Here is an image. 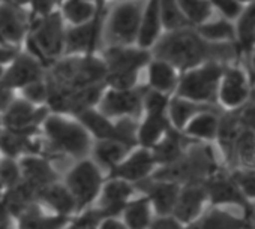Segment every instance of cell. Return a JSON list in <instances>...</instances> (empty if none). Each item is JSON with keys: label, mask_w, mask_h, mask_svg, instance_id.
Here are the masks:
<instances>
[{"label": "cell", "mask_w": 255, "mask_h": 229, "mask_svg": "<svg viewBox=\"0 0 255 229\" xmlns=\"http://www.w3.org/2000/svg\"><path fill=\"white\" fill-rule=\"evenodd\" d=\"M237 44H212L204 41L194 27L168 32L152 48V57L164 60L180 74L207 62L228 65L239 54Z\"/></svg>", "instance_id": "cell-1"}, {"label": "cell", "mask_w": 255, "mask_h": 229, "mask_svg": "<svg viewBox=\"0 0 255 229\" xmlns=\"http://www.w3.org/2000/svg\"><path fill=\"white\" fill-rule=\"evenodd\" d=\"M107 66L101 56H63L47 69V81L68 90H80L105 82Z\"/></svg>", "instance_id": "cell-2"}, {"label": "cell", "mask_w": 255, "mask_h": 229, "mask_svg": "<svg viewBox=\"0 0 255 229\" xmlns=\"http://www.w3.org/2000/svg\"><path fill=\"white\" fill-rule=\"evenodd\" d=\"M221 165L216 162L212 147L206 143H194L174 163L159 166L152 178L185 186L189 183H204Z\"/></svg>", "instance_id": "cell-3"}, {"label": "cell", "mask_w": 255, "mask_h": 229, "mask_svg": "<svg viewBox=\"0 0 255 229\" xmlns=\"http://www.w3.org/2000/svg\"><path fill=\"white\" fill-rule=\"evenodd\" d=\"M101 57L107 66V88L131 90L137 87L140 71L149 65L152 53L137 45H108Z\"/></svg>", "instance_id": "cell-4"}, {"label": "cell", "mask_w": 255, "mask_h": 229, "mask_svg": "<svg viewBox=\"0 0 255 229\" xmlns=\"http://www.w3.org/2000/svg\"><path fill=\"white\" fill-rule=\"evenodd\" d=\"M65 32L66 24L57 11L45 17L32 18L23 45H26L29 54L48 69L53 62L65 56Z\"/></svg>", "instance_id": "cell-5"}, {"label": "cell", "mask_w": 255, "mask_h": 229, "mask_svg": "<svg viewBox=\"0 0 255 229\" xmlns=\"http://www.w3.org/2000/svg\"><path fill=\"white\" fill-rule=\"evenodd\" d=\"M224 66L225 65L219 62H207L194 69L182 72L174 96L197 103L218 106L216 94L224 72Z\"/></svg>", "instance_id": "cell-6"}, {"label": "cell", "mask_w": 255, "mask_h": 229, "mask_svg": "<svg viewBox=\"0 0 255 229\" xmlns=\"http://www.w3.org/2000/svg\"><path fill=\"white\" fill-rule=\"evenodd\" d=\"M41 126L56 149L74 157L83 159L92 149L90 134L77 119L50 112Z\"/></svg>", "instance_id": "cell-7"}, {"label": "cell", "mask_w": 255, "mask_h": 229, "mask_svg": "<svg viewBox=\"0 0 255 229\" xmlns=\"http://www.w3.org/2000/svg\"><path fill=\"white\" fill-rule=\"evenodd\" d=\"M144 3L143 0H123L107 12L104 36L108 45H135Z\"/></svg>", "instance_id": "cell-8"}, {"label": "cell", "mask_w": 255, "mask_h": 229, "mask_svg": "<svg viewBox=\"0 0 255 229\" xmlns=\"http://www.w3.org/2000/svg\"><path fill=\"white\" fill-rule=\"evenodd\" d=\"M204 187L207 190V198L212 207L236 205L242 210V216L252 220L254 217V204L243 195L242 189L231 175V171L227 166H221L213 172L206 181Z\"/></svg>", "instance_id": "cell-9"}, {"label": "cell", "mask_w": 255, "mask_h": 229, "mask_svg": "<svg viewBox=\"0 0 255 229\" xmlns=\"http://www.w3.org/2000/svg\"><path fill=\"white\" fill-rule=\"evenodd\" d=\"M65 186L74 196L77 210H84L99 196L104 186L99 166L93 160L81 159L68 172Z\"/></svg>", "instance_id": "cell-10"}, {"label": "cell", "mask_w": 255, "mask_h": 229, "mask_svg": "<svg viewBox=\"0 0 255 229\" xmlns=\"http://www.w3.org/2000/svg\"><path fill=\"white\" fill-rule=\"evenodd\" d=\"M252 87L249 74L239 65H225L219 81L216 103L222 111L242 109L251 99Z\"/></svg>", "instance_id": "cell-11"}, {"label": "cell", "mask_w": 255, "mask_h": 229, "mask_svg": "<svg viewBox=\"0 0 255 229\" xmlns=\"http://www.w3.org/2000/svg\"><path fill=\"white\" fill-rule=\"evenodd\" d=\"M107 12L108 11L105 6H98L96 15L92 21L81 26H66L65 56H86L98 53L104 38V23Z\"/></svg>", "instance_id": "cell-12"}, {"label": "cell", "mask_w": 255, "mask_h": 229, "mask_svg": "<svg viewBox=\"0 0 255 229\" xmlns=\"http://www.w3.org/2000/svg\"><path fill=\"white\" fill-rule=\"evenodd\" d=\"M146 87L131 90L105 88L96 109L107 119H138L143 116V96Z\"/></svg>", "instance_id": "cell-13"}, {"label": "cell", "mask_w": 255, "mask_h": 229, "mask_svg": "<svg viewBox=\"0 0 255 229\" xmlns=\"http://www.w3.org/2000/svg\"><path fill=\"white\" fill-rule=\"evenodd\" d=\"M50 109L47 106H36L23 97H15L11 105L2 112L0 123L2 129L33 137L38 126L47 119Z\"/></svg>", "instance_id": "cell-14"}, {"label": "cell", "mask_w": 255, "mask_h": 229, "mask_svg": "<svg viewBox=\"0 0 255 229\" xmlns=\"http://www.w3.org/2000/svg\"><path fill=\"white\" fill-rule=\"evenodd\" d=\"M30 18L23 3L17 0H0V36L5 45L20 50L29 33Z\"/></svg>", "instance_id": "cell-15"}, {"label": "cell", "mask_w": 255, "mask_h": 229, "mask_svg": "<svg viewBox=\"0 0 255 229\" xmlns=\"http://www.w3.org/2000/svg\"><path fill=\"white\" fill-rule=\"evenodd\" d=\"M47 68L27 51H18L17 56L6 65L0 85L8 90H21L30 82L44 79Z\"/></svg>", "instance_id": "cell-16"}, {"label": "cell", "mask_w": 255, "mask_h": 229, "mask_svg": "<svg viewBox=\"0 0 255 229\" xmlns=\"http://www.w3.org/2000/svg\"><path fill=\"white\" fill-rule=\"evenodd\" d=\"M156 162L153 154L147 149H135L128 154L110 174V178H119L126 183H141L152 177L156 169Z\"/></svg>", "instance_id": "cell-17"}, {"label": "cell", "mask_w": 255, "mask_h": 229, "mask_svg": "<svg viewBox=\"0 0 255 229\" xmlns=\"http://www.w3.org/2000/svg\"><path fill=\"white\" fill-rule=\"evenodd\" d=\"M209 202L204 183H189L180 186L179 198L173 210V217L183 226L192 223L204 211V205Z\"/></svg>", "instance_id": "cell-18"}, {"label": "cell", "mask_w": 255, "mask_h": 229, "mask_svg": "<svg viewBox=\"0 0 255 229\" xmlns=\"http://www.w3.org/2000/svg\"><path fill=\"white\" fill-rule=\"evenodd\" d=\"M242 129H243V123L240 119V109L224 111L221 114L215 141L218 143L222 152V156L228 169L236 168V144H237Z\"/></svg>", "instance_id": "cell-19"}, {"label": "cell", "mask_w": 255, "mask_h": 229, "mask_svg": "<svg viewBox=\"0 0 255 229\" xmlns=\"http://www.w3.org/2000/svg\"><path fill=\"white\" fill-rule=\"evenodd\" d=\"M101 204L98 207L99 213L105 219H116L122 214L126 204L131 201L134 189L131 183H126L119 178H110L101 189Z\"/></svg>", "instance_id": "cell-20"}, {"label": "cell", "mask_w": 255, "mask_h": 229, "mask_svg": "<svg viewBox=\"0 0 255 229\" xmlns=\"http://www.w3.org/2000/svg\"><path fill=\"white\" fill-rule=\"evenodd\" d=\"M140 187H144L146 196L150 201L152 210L156 211L158 217L171 216L173 210L176 207L180 186L170 181H161L155 178H147L141 183H138Z\"/></svg>", "instance_id": "cell-21"}, {"label": "cell", "mask_w": 255, "mask_h": 229, "mask_svg": "<svg viewBox=\"0 0 255 229\" xmlns=\"http://www.w3.org/2000/svg\"><path fill=\"white\" fill-rule=\"evenodd\" d=\"M183 229H255V223L243 216L231 214L222 207H210Z\"/></svg>", "instance_id": "cell-22"}, {"label": "cell", "mask_w": 255, "mask_h": 229, "mask_svg": "<svg viewBox=\"0 0 255 229\" xmlns=\"http://www.w3.org/2000/svg\"><path fill=\"white\" fill-rule=\"evenodd\" d=\"M162 35L164 29L159 15V0H146L135 45L141 50L152 51V48L156 45Z\"/></svg>", "instance_id": "cell-23"}, {"label": "cell", "mask_w": 255, "mask_h": 229, "mask_svg": "<svg viewBox=\"0 0 255 229\" xmlns=\"http://www.w3.org/2000/svg\"><path fill=\"white\" fill-rule=\"evenodd\" d=\"M18 165L21 171V180L29 186H32L33 189H36L38 193L41 189L57 181V175L54 169L44 157H39L36 154L23 156Z\"/></svg>", "instance_id": "cell-24"}, {"label": "cell", "mask_w": 255, "mask_h": 229, "mask_svg": "<svg viewBox=\"0 0 255 229\" xmlns=\"http://www.w3.org/2000/svg\"><path fill=\"white\" fill-rule=\"evenodd\" d=\"M197 141L188 138L183 132H179L176 129H170L165 137L150 150L153 154V159L156 162V166H167L174 163L177 159L182 157V154L186 152V149Z\"/></svg>", "instance_id": "cell-25"}, {"label": "cell", "mask_w": 255, "mask_h": 229, "mask_svg": "<svg viewBox=\"0 0 255 229\" xmlns=\"http://www.w3.org/2000/svg\"><path fill=\"white\" fill-rule=\"evenodd\" d=\"M146 68H147V88L170 97L174 96L179 85L180 72L176 68H173L170 63L153 57Z\"/></svg>", "instance_id": "cell-26"}, {"label": "cell", "mask_w": 255, "mask_h": 229, "mask_svg": "<svg viewBox=\"0 0 255 229\" xmlns=\"http://www.w3.org/2000/svg\"><path fill=\"white\" fill-rule=\"evenodd\" d=\"M224 111L219 106L201 111L185 126L182 131L188 138L197 141V143H209L216 140L219 119Z\"/></svg>", "instance_id": "cell-27"}, {"label": "cell", "mask_w": 255, "mask_h": 229, "mask_svg": "<svg viewBox=\"0 0 255 229\" xmlns=\"http://www.w3.org/2000/svg\"><path fill=\"white\" fill-rule=\"evenodd\" d=\"M77 120L86 128V131L90 134V137L93 135L99 141L111 140V141L123 143L120 131H119L116 122H113V120L107 119L105 116H102V114L96 108L86 109V111L80 112L77 116ZM128 147H129V146H128Z\"/></svg>", "instance_id": "cell-28"}, {"label": "cell", "mask_w": 255, "mask_h": 229, "mask_svg": "<svg viewBox=\"0 0 255 229\" xmlns=\"http://www.w3.org/2000/svg\"><path fill=\"white\" fill-rule=\"evenodd\" d=\"M171 129L167 114H144L137 129V144L141 149L152 150Z\"/></svg>", "instance_id": "cell-29"}, {"label": "cell", "mask_w": 255, "mask_h": 229, "mask_svg": "<svg viewBox=\"0 0 255 229\" xmlns=\"http://www.w3.org/2000/svg\"><path fill=\"white\" fill-rule=\"evenodd\" d=\"M216 105H204V103H197L179 96H171L168 102V109H167V117L173 129L182 132L185 126L197 116L201 111L215 108Z\"/></svg>", "instance_id": "cell-30"}, {"label": "cell", "mask_w": 255, "mask_h": 229, "mask_svg": "<svg viewBox=\"0 0 255 229\" xmlns=\"http://www.w3.org/2000/svg\"><path fill=\"white\" fill-rule=\"evenodd\" d=\"M0 201L12 217L18 219L26 210L38 202V190L21 180L17 186L3 192Z\"/></svg>", "instance_id": "cell-31"}, {"label": "cell", "mask_w": 255, "mask_h": 229, "mask_svg": "<svg viewBox=\"0 0 255 229\" xmlns=\"http://www.w3.org/2000/svg\"><path fill=\"white\" fill-rule=\"evenodd\" d=\"M38 201H42L45 205H48L56 214L69 217L74 211H77V204L71 192L65 184L53 183L38 193Z\"/></svg>", "instance_id": "cell-32"}, {"label": "cell", "mask_w": 255, "mask_h": 229, "mask_svg": "<svg viewBox=\"0 0 255 229\" xmlns=\"http://www.w3.org/2000/svg\"><path fill=\"white\" fill-rule=\"evenodd\" d=\"M98 6L95 0H62L57 12L66 26H81L92 21Z\"/></svg>", "instance_id": "cell-33"}, {"label": "cell", "mask_w": 255, "mask_h": 229, "mask_svg": "<svg viewBox=\"0 0 255 229\" xmlns=\"http://www.w3.org/2000/svg\"><path fill=\"white\" fill-rule=\"evenodd\" d=\"M17 220L18 229H63L69 223V217L45 214L36 204L26 210Z\"/></svg>", "instance_id": "cell-34"}, {"label": "cell", "mask_w": 255, "mask_h": 229, "mask_svg": "<svg viewBox=\"0 0 255 229\" xmlns=\"http://www.w3.org/2000/svg\"><path fill=\"white\" fill-rule=\"evenodd\" d=\"M134 150L128 147L126 144L120 141H98V144L93 147V156H95V163L98 166L105 168L108 172H111L128 154Z\"/></svg>", "instance_id": "cell-35"}, {"label": "cell", "mask_w": 255, "mask_h": 229, "mask_svg": "<svg viewBox=\"0 0 255 229\" xmlns=\"http://www.w3.org/2000/svg\"><path fill=\"white\" fill-rule=\"evenodd\" d=\"M198 35L212 44H237L236 24L219 17L216 20H210L200 27H195Z\"/></svg>", "instance_id": "cell-36"}, {"label": "cell", "mask_w": 255, "mask_h": 229, "mask_svg": "<svg viewBox=\"0 0 255 229\" xmlns=\"http://www.w3.org/2000/svg\"><path fill=\"white\" fill-rule=\"evenodd\" d=\"M0 150L5 153L6 157L15 159L18 156L35 154L38 150V144L29 135L2 129L0 131Z\"/></svg>", "instance_id": "cell-37"}, {"label": "cell", "mask_w": 255, "mask_h": 229, "mask_svg": "<svg viewBox=\"0 0 255 229\" xmlns=\"http://www.w3.org/2000/svg\"><path fill=\"white\" fill-rule=\"evenodd\" d=\"M123 223L128 229H147L152 219V205L147 196H141L138 199L129 201L122 211Z\"/></svg>", "instance_id": "cell-38"}, {"label": "cell", "mask_w": 255, "mask_h": 229, "mask_svg": "<svg viewBox=\"0 0 255 229\" xmlns=\"http://www.w3.org/2000/svg\"><path fill=\"white\" fill-rule=\"evenodd\" d=\"M177 3L191 27H200L210 21L215 11L209 0H177Z\"/></svg>", "instance_id": "cell-39"}, {"label": "cell", "mask_w": 255, "mask_h": 229, "mask_svg": "<svg viewBox=\"0 0 255 229\" xmlns=\"http://www.w3.org/2000/svg\"><path fill=\"white\" fill-rule=\"evenodd\" d=\"M236 168L255 169V132L245 125L236 144Z\"/></svg>", "instance_id": "cell-40"}, {"label": "cell", "mask_w": 255, "mask_h": 229, "mask_svg": "<svg viewBox=\"0 0 255 229\" xmlns=\"http://www.w3.org/2000/svg\"><path fill=\"white\" fill-rule=\"evenodd\" d=\"M159 15L164 33L191 27L177 3V0H159Z\"/></svg>", "instance_id": "cell-41"}, {"label": "cell", "mask_w": 255, "mask_h": 229, "mask_svg": "<svg viewBox=\"0 0 255 229\" xmlns=\"http://www.w3.org/2000/svg\"><path fill=\"white\" fill-rule=\"evenodd\" d=\"M20 181H21V171L15 159L5 157L3 160H0V193L17 186Z\"/></svg>", "instance_id": "cell-42"}, {"label": "cell", "mask_w": 255, "mask_h": 229, "mask_svg": "<svg viewBox=\"0 0 255 229\" xmlns=\"http://www.w3.org/2000/svg\"><path fill=\"white\" fill-rule=\"evenodd\" d=\"M20 91H21L20 97H23L24 100L36 106H47L48 96H50V85L47 82V78L30 82L26 87H23Z\"/></svg>", "instance_id": "cell-43"}, {"label": "cell", "mask_w": 255, "mask_h": 229, "mask_svg": "<svg viewBox=\"0 0 255 229\" xmlns=\"http://www.w3.org/2000/svg\"><path fill=\"white\" fill-rule=\"evenodd\" d=\"M233 178L242 189L243 195L252 202L255 201V169H245V168H234L230 169Z\"/></svg>", "instance_id": "cell-44"}, {"label": "cell", "mask_w": 255, "mask_h": 229, "mask_svg": "<svg viewBox=\"0 0 255 229\" xmlns=\"http://www.w3.org/2000/svg\"><path fill=\"white\" fill-rule=\"evenodd\" d=\"M209 2L213 11L219 14V17L231 23L237 21L245 9V6L240 2H237V0H209Z\"/></svg>", "instance_id": "cell-45"}, {"label": "cell", "mask_w": 255, "mask_h": 229, "mask_svg": "<svg viewBox=\"0 0 255 229\" xmlns=\"http://www.w3.org/2000/svg\"><path fill=\"white\" fill-rule=\"evenodd\" d=\"M147 229H183V225H180L173 216H165L153 220Z\"/></svg>", "instance_id": "cell-46"}, {"label": "cell", "mask_w": 255, "mask_h": 229, "mask_svg": "<svg viewBox=\"0 0 255 229\" xmlns=\"http://www.w3.org/2000/svg\"><path fill=\"white\" fill-rule=\"evenodd\" d=\"M14 99H15V96H14L12 90H8V88L0 85V116H2V112L11 105V102Z\"/></svg>", "instance_id": "cell-47"}, {"label": "cell", "mask_w": 255, "mask_h": 229, "mask_svg": "<svg viewBox=\"0 0 255 229\" xmlns=\"http://www.w3.org/2000/svg\"><path fill=\"white\" fill-rule=\"evenodd\" d=\"M20 50H15V48H9V47H2L0 45V65L6 66L18 53Z\"/></svg>", "instance_id": "cell-48"}, {"label": "cell", "mask_w": 255, "mask_h": 229, "mask_svg": "<svg viewBox=\"0 0 255 229\" xmlns=\"http://www.w3.org/2000/svg\"><path fill=\"white\" fill-rule=\"evenodd\" d=\"M11 222H12V216L8 213L2 201H0V229H11Z\"/></svg>", "instance_id": "cell-49"}, {"label": "cell", "mask_w": 255, "mask_h": 229, "mask_svg": "<svg viewBox=\"0 0 255 229\" xmlns=\"http://www.w3.org/2000/svg\"><path fill=\"white\" fill-rule=\"evenodd\" d=\"M99 229H128V228L125 226L123 222L117 220V217H116V219H105V220H102V223L99 225Z\"/></svg>", "instance_id": "cell-50"}, {"label": "cell", "mask_w": 255, "mask_h": 229, "mask_svg": "<svg viewBox=\"0 0 255 229\" xmlns=\"http://www.w3.org/2000/svg\"><path fill=\"white\" fill-rule=\"evenodd\" d=\"M249 68H251V74L255 79V47L249 51Z\"/></svg>", "instance_id": "cell-51"}, {"label": "cell", "mask_w": 255, "mask_h": 229, "mask_svg": "<svg viewBox=\"0 0 255 229\" xmlns=\"http://www.w3.org/2000/svg\"><path fill=\"white\" fill-rule=\"evenodd\" d=\"M255 47V20H254V24H252V29H251V50Z\"/></svg>", "instance_id": "cell-52"}, {"label": "cell", "mask_w": 255, "mask_h": 229, "mask_svg": "<svg viewBox=\"0 0 255 229\" xmlns=\"http://www.w3.org/2000/svg\"><path fill=\"white\" fill-rule=\"evenodd\" d=\"M108 2H113V0H95V3L98 6H105V8H107V3Z\"/></svg>", "instance_id": "cell-53"}, {"label": "cell", "mask_w": 255, "mask_h": 229, "mask_svg": "<svg viewBox=\"0 0 255 229\" xmlns=\"http://www.w3.org/2000/svg\"><path fill=\"white\" fill-rule=\"evenodd\" d=\"M237 2H240L243 6H246V5H249V3H252L254 2V0H237Z\"/></svg>", "instance_id": "cell-54"}, {"label": "cell", "mask_w": 255, "mask_h": 229, "mask_svg": "<svg viewBox=\"0 0 255 229\" xmlns=\"http://www.w3.org/2000/svg\"><path fill=\"white\" fill-rule=\"evenodd\" d=\"M5 68H6V66H3V65H0V79H2V76H3Z\"/></svg>", "instance_id": "cell-55"}, {"label": "cell", "mask_w": 255, "mask_h": 229, "mask_svg": "<svg viewBox=\"0 0 255 229\" xmlns=\"http://www.w3.org/2000/svg\"><path fill=\"white\" fill-rule=\"evenodd\" d=\"M0 45H2V47H8V45H5V42H3L2 36H0ZM9 48H11V47H9Z\"/></svg>", "instance_id": "cell-56"}, {"label": "cell", "mask_w": 255, "mask_h": 229, "mask_svg": "<svg viewBox=\"0 0 255 229\" xmlns=\"http://www.w3.org/2000/svg\"><path fill=\"white\" fill-rule=\"evenodd\" d=\"M0 131H2V123H0Z\"/></svg>", "instance_id": "cell-57"}]
</instances>
